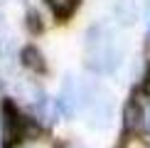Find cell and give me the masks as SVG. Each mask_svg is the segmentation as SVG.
<instances>
[{
    "label": "cell",
    "instance_id": "6da1fadb",
    "mask_svg": "<svg viewBox=\"0 0 150 148\" xmlns=\"http://www.w3.org/2000/svg\"><path fill=\"white\" fill-rule=\"evenodd\" d=\"M84 62L91 72L96 74H108L113 72L121 62V47L113 35V30L106 25H93L86 32L84 42Z\"/></svg>",
    "mask_w": 150,
    "mask_h": 148
},
{
    "label": "cell",
    "instance_id": "7a4b0ae2",
    "mask_svg": "<svg viewBox=\"0 0 150 148\" xmlns=\"http://www.w3.org/2000/svg\"><path fill=\"white\" fill-rule=\"evenodd\" d=\"M57 106L64 116H74L79 109H84V84H79L74 77H67L62 84Z\"/></svg>",
    "mask_w": 150,
    "mask_h": 148
},
{
    "label": "cell",
    "instance_id": "3957f363",
    "mask_svg": "<svg viewBox=\"0 0 150 148\" xmlns=\"http://www.w3.org/2000/svg\"><path fill=\"white\" fill-rule=\"evenodd\" d=\"M25 121L27 119H20L10 101L3 104V131H0V136H3V148H12L25 136Z\"/></svg>",
    "mask_w": 150,
    "mask_h": 148
},
{
    "label": "cell",
    "instance_id": "277c9868",
    "mask_svg": "<svg viewBox=\"0 0 150 148\" xmlns=\"http://www.w3.org/2000/svg\"><path fill=\"white\" fill-rule=\"evenodd\" d=\"M145 123V111L138 101H128L126 106H123V126H126V131H138V128Z\"/></svg>",
    "mask_w": 150,
    "mask_h": 148
},
{
    "label": "cell",
    "instance_id": "5b68a950",
    "mask_svg": "<svg viewBox=\"0 0 150 148\" xmlns=\"http://www.w3.org/2000/svg\"><path fill=\"white\" fill-rule=\"evenodd\" d=\"M17 96H20L25 104H35V106H40V104L45 101L42 89L37 86V82H30V79H22V82L17 84Z\"/></svg>",
    "mask_w": 150,
    "mask_h": 148
},
{
    "label": "cell",
    "instance_id": "8992f818",
    "mask_svg": "<svg viewBox=\"0 0 150 148\" xmlns=\"http://www.w3.org/2000/svg\"><path fill=\"white\" fill-rule=\"evenodd\" d=\"M116 20L121 25H133L138 20V3L135 0H118L116 3Z\"/></svg>",
    "mask_w": 150,
    "mask_h": 148
},
{
    "label": "cell",
    "instance_id": "52a82bcc",
    "mask_svg": "<svg viewBox=\"0 0 150 148\" xmlns=\"http://www.w3.org/2000/svg\"><path fill=\"white\" fill-rule=\"evenodd\" d=\"M20 59H22L25 67H30V69H35V72L45 69V59H42V52L37 47H25L22 54H20Z\"/></svg>",
    "mask_w": 150,
    "mask_h": 148
},
{
    "label": "cell",
    "instance_id": "ba28073f",
    "mask_svg": "<svg viewBox=\"0 0 150 148\" xmlns=\"http://www.w3.org/2000/svg\"><path fill=\"white\" fill-rule=\"evenodd\" d=\"M45 3L49 5V10H52L57 17H69L71 12L76 10L79 0H45Z\"/></svg>",
    "mask_w": 150,
    "mask_h": 148
},
{
    "label": "cell",
    "instance_id": "9c48e42d",
    "mask_svg": "<svg viewBox=\"0 0 150 148\" xmlns=\"http://www.w3.org/2000/svg\"><path fill=\"white\" fill-rule=\"evenodd\" d=\"M37 111H40V119L45 121V123H54V121H57V111H59V106H57V104H52L49 99H45V101L37 106Z\"/></svg>",
    "mask_w": 150,
    "mask_h": 148
},
{
    "label": "cell",
    "instance_id": "30bf717a",
    "mask_svg": "<svg viewBox=\"0 0 150 148\" xmlns=\"http://www.w3.org/2000/svg\"><path fill=\"white\" fill-rule=\"evenodd\" d=\"M123 148H150V146H148L143 138H135V136H130L126 143H123Z\"/></svg>",
    "mask_w": 150,
    "mask_h": 148
},
{
    "label": "cell",
    "instance_id": "8fae6325",
    "mask_svg": "<svg viewBox=\"0 0 150 148\" xmlns=\"http://www.w3.org/2000/svg\"><path fill=\"white\" fill-rule=\"evenodd\" d=\"M143 89H145V94L150 96V72L145 74V82H143Z\"/></svg>",
    "mask_w": 150,
    "mask_h": 148
},
{
    "label": "cell",
    "instance_id": "7c38bea8",
    "mask_svg": "<svg viewBox=\"0 0 150 148\" xmlns=\"http://www.w3.org/2000/svg\"><path fill=\"white\" fill-rule=\"evenodd\" d=\"M64 148H84V146H76V143H69V146H64Z\"/></svg>",
    "mask_w": 150,
    "mask_h": 148
},
{
    "label": "cell",
    "instance_id": "4fadbf2b",
    "mask_svg": "<svg viewBox=\"0 0 150 148\" xmlns=\"http://www.w3.org/2000/svg\"><path fill=\"white\" fill-rule=\"evenodd\" d=\"M145 123H148V128H150V111H148V119H145Z\"/></svg>",
    "mask_w": 150,
    "mask_h": 148
}]
</instances>
